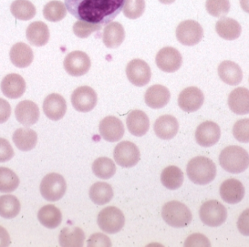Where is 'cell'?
Here are the masks:
<instances>
[{"label":"cell","instance_id":"50","mask_svg":"<svg viewBox=\"0 0 249 247\" xmlns=\"http://www.w3.org/2000/svg\"><path fill=\"white\" fill-rule=\"evenodd\" d=\"M241 7L246 13H249V0H240Z\"/></svg>","mask_w":249,"mask_h":247},{"label":"cell","instance_id":"43","mask_svg":"<svg viewBox=\"0 0 249 247\" xmlns=\"http://www.w3.org/2000/svg\"><path fill=\"white\" fill-rule=\"evenodd\" d=\"M232 134L241 143H249V119H241L234 124Z\"/></svg>","mask_w":249,"mask_h":247},{"label":"cell","instance_id":"49","mask_svg":"<svg viewBox=\"0 0 249 247\" xmlns=\"http://www.w3.org/2000/svg\"><path fill=\"white\" fill-rule=\"evenodd\" d=\"M10 237L8 232L4 228L0 226V247H7L10 246Z\"/></svg>","mask_w":249,"mask_h":247},{"label":"cell","instance_id":"4","mask_svg":"<svg viewBox=\"0 0 249 247\" xmlns=\"http://www.w3.org/2000/svg\"><path fill=\"white\" fill-rule=\"evenodd\" d=\"M162 217L168 226L176 229L187 227L193 220L190 209L185 204L177 201H169L163 206Z\"/></svg>","mask_w":249,"mask_h":247},{"label":"cell","instance_id":"26","mask_svg":"<svg viewBox=\"0 0 249 247\" xmlns=\"http://www.w3.org/2000/svg\"><path fill=\"white\" fill-rule=\"evenodd\" d=\"M125 38L123 25L118 22H111L104 29L103 42L109 49L119 48Z\"/></svg>","mask_w":249,"mask_h":247},{"label":"cell","instance_id":"41","mask_svg":"<svg viewBox=\"0 0 249 247\" xmlns=\"http://www.w3.org/2000/svg\"><path fill=\"white\" fill-rule=\"evenodd\" d=\"M206 10L211 16L216 17H224L231 10L229 0H207Z\"/></svg>","mask_w":249,"mask_h":247},{"label":"cell","instance_id":"42","mask_svg":"<svg viewBox=\"0 0 249 247\" xmlns=\"http://www.w3.org/2000/svg\"><path fill=\"white\" fill-rule=\"evenodd\" d=\"M102 26L83 20H77L73 26V32L77 37L85 39L89 37L93 32H98L102 29Z\"/></svg>","mask_w":249,"mask_h":247},{"label":"cell","instance_id":"18","mask_svg":"<svg viewBox=\"0 0 249 247\" xmlns=\"http://www.w3.org/2000/svg\"><path fill=\"white\" fill-rule=\"evenodd\" d=\"M221 198L230 204L241 202L245 196V188L242 182L236 179H229L224 181L221 185Z\"/></svg>","mask_w":249,"mask_h":247},{"label":"cell","instance_id":"25","mask_svg":"<svg viewBox=\"0 0 249 247\" xmlns=\"http://www.w3.org/2000/svg\"><path fill=\"white\" fill-rule=\"evenodd\" d=\"M10 58L12 64L18 68H26L33 62V51L26 44L18 42L10 49Z\"/></svg>","mask_w":249,"mask_h":247},{"label":"cell","instance_id":"22","mask_svg":"<svg viewBox=\"0 0 249 247\" xmlns=\"http://www.w3.org/2000/svg\"><path fill=\"white\" fill-rule=\"evenodd\" d=\"M178 125L177 118L171 115L160 116L154 124V131L159 138L162 140H171L178 133Z\"/></svg>","mask_w":249,"mask_h":247},{"label":"cell","instance_id":"45","mask_svg":"<svg viewBox=\"0 0 249 247\" xmlns=\"http://www.w3.org/2000/svg\"><path fill=\"white\" fill-rule=\"evenodd\" d=\"M87 244L89 247H112V242L109 238L102 233H95L91 235L88 240Z\"/></svg>","mask_w":249,"mask_h":247},{"label":"cell","instance_id":"51","mask_svg":"<svg viewBox=\"0 0 249 247\" xmlns=\"http://www.w3.org/2000/svg\"><path fill=\"white\" fill-rule=\"evenodd\" d=\"M175 1L176 0H159L160 2L165 4H172V3H174Z\"/></svg>","mask_w":249,"mask_h":247},{"label":"cell","instance_id":"27","mask_svg":"<svg viewBox=\"0 0 249 247\" xmlns=\"http://www.w3.org/2000/svg\"><path fill=\"white\" fill-rule=\"evenodd\" d=\"M218 74L221 80L229 85H238L242 82V70L238 64L232 61H225L221 63L218 67Z\"/></svg>","mask_w":249,"mask_h":247},{"label":"cell","instance_id":"12","mask_svg":"<svg viewBox=\"0 0 249 247\" xmlns=\"http://www.w3.org/2000/svg\"><path fill=\"white\" fill-rule=\"evenodd\" d=\"M126 75L131 84L136 87H143L150 82L152 73L149 66L143 60L134 59L126 67Z\"/></svg>","mask_w":249,"mask_h":247},{"label":"cell","instance_id":"28","mask_svg":"<svg viewBox=\"0 0 249 247\" xmlns=\"http://www.w3.org/2000/svg\"><path fill=\"white\" fill-rule=\"evenodd\" d=\"M26 38L31 45L36 47L45 46L50 39L48 26L42 21L30 23L26 29Z\"/></svg>","mask_w":249,"mask_h":247},{"label":"cell","instance_id":"29","mask_svg":"<svg viewBox=\"0 0 249 247\" xmlns=\"http://www.w3.org/2000/svg\"><path fill=\"white\" fill-rule=\"evenodd\" d=\"M13 140L19 150L29 151L36 146L37 134L29 128H19L13 133Z\"/></svg>","mask_w":249,"mask_h":247},{"label":"cell","instance_id":"15","mask_svg":"<svg viewBox=\"0 0 249 247\" xmlns=\"http://www.w3.org/2000/svg\"><path fill=\"white\" fill-rule=\"evenodd\" d=\"M221 137V130L217 124L211 121L203 122L196 131V140L202 147L209 148L218 143Z\"/></svg>","mask_w":249,"mask_h":247},{"label":"cell","instance_id":"13","mask_svg":"<svg viewBox=\"0 0 249 247\" xmlns=\"http://www.w3.org/2000/svg\"><path fill=\"white\" fill-rule=\"evenodd\" d=\"M157 66L162 71L174 73L182 65V56L175 48L166 47L158 52L155 58Z\"/></svg>","mask_w":249,"mask_h":247},{"label":"cell","instance_id":"14","mask_svg":"<svg viewBox=\"0 0 249 247\" xmlns=\"http://www.w3.org/2000/svg\"><path fill=\"white\" fill-rule=\"evenodd\" d=\"M203 92L196 87H189L183 90L178 99L180 109L187 113L197 112L204 103Z\"/></svg>","mask_w":249,"mask_h":247},{"label":"cell","instance_id":"31","mask_svg":"<svg viewBox=\"0 0 249 247\" xmlns=\"http://www.w3.org/2000/svg\"><path fill=\"white\" fill-rule=\"evenodd\" d=\"M38 220L47 229L58 228L62 221V214L59 209L52 204L44 206L38 212Z\"/></svg>","mask_w":249,"mask_h":247},{"label":"cell","instance_id":"33","mask_svg":"<svg viewBox=\"0 0 249 247\" xmlns=\"http://www.w3.org/2000/svg\"><path fill=\"white\" fill-rule=\"evenodd\" d=\"M89 196L90 199L95 204L97 205H105L113 198V189L107 182H96L90 188Z\"/></svg>","mask_w":249,"mask_h":247},{"label":"cell","instance_id":"37","mask_svg":"<svg viewBox=\"0 0 249 247\" xmlns=\"http://www.w3.org/2000/svg\"><path fill=\"white\" fill-rule=\"evenodd\" d=\"M92 169L97 178L107 180L115 175L116 166L112 159L107 157H100L94 161Z\"/></svg>","mask_w":249,"mask_h":247},{"label":"cell","instance_id":"7","mask_svg":"<svg viewBox=\"0 0 249 247\" xmlns=\"http://www.w3.org/2000/svg\"><path fill=\"white\" fill-rule=\"evenodd\" d=\"M124 222V213L115 207H106L98 215L97 223L99 228L109 234H115L121 231Z\"/></svg>","mask_w":249,"mask_h":247},{"label":"cell","instance_id":"17","mask_svg":"<svg viewBox=\"0 0 249 247\" xmlns=\"http://www.w3.org/2000/svg\"><path fill=\"white\" fill-rule=\"evenodd\" d=\"M43 112L45 116L53 121H58L64 117L67 112L65 99L61 95L52 93L47 96L43 102Z\"/></svg>","mask_w":249,"mask_h":247},{"label":"cell","instance_id":"3","mask_svg":"<svg viewBox=\"0 0 249 247\" xmlns=\"http://www.w3.org/2000/svg\"><path fill=\"white\" fill-rule=\"evenodd\" d=\"M219 164L230 173H241L248 169L249 154L245 149L240 146H228L221 151Z\"/></svg>","mask_w":249,"mask_h":247},{"label":"cell","instance_id":"34","mask_svg":"<svg viewBox=\"0 0 249 247\" xmlns=\"http://www.w3.org/2000/svg\"><path fill=\"white\" fill-rule=\"evenodd\" d=\"M160 181L163 186L174 191L178 189L182 185L184 182V174L177 166H169L162 171Z\"/></svg>","mask_w":249,"mask_h":247},{"label":"cell","instance_id":"46","mask_svg":"<svg viewBox=\"0 0 249 247\" xmlns=\"http://www.w3.org/2000/svg\"><path fill=\"white\" fill-rule=\"evenodd\" d=\"M14 156V150L8 140L0 138V163L8 162Z\"/></svg>","mask_w":249,"mask_h":247},{"label":"cell","instance_id":"1","mask_svg":"<svg viewBox=\"0 0 249 247\" xmlns=\"http://www.w3.org/2000/svg\"><path fill=\"white\" fill-rule=\"evenodd\" d=\"M66 7L75 18L105 26L124 9L125 0H64Z\"/></svg>","mask_w":249,"mask_h":247},{"label":"cell","instance_id":"23","mask_svg":"<svg viewBox=\"0 0 249 247\" xmlns=\"http://www.w3.org/2000/svg\"><path fill=\"white\" fill-rule=\"evenodd\" d=\"M228 106L235 115L249 114V90L238 87L231 92L228 98Z\"/></svg>","mask_w":249,"mask_h":247},{"label":"cell","instance_id":"9","mask_svg":"<svg viewBox=\"0 0 249 247\" xmlns=\"http://www.w3.org/2000/svg\"><path fill=\"white\" fill-rule=\"evenodd\" d=\"M91 66L90 58L86 52L76 50L70 52L64 61L65 71L72 77H82L89 72Z\"/></svg>","mask_w":249,"mask_h":247},{"label":"cell","instance_id":"6","mask_svg":"<svg viewBox=\"0 0 249 247\" xmlns=\"http://www.w3.org/2000/svg\"><path fill=\"white\" fill-rule=\"evenodd\" d=\"M201 221L209 227L222 226L228 217L226 207L216 200H210L202 204L200 209Z\"/></svg>","mask_w":249,"mask_h":247},{"label":"cell","instance_id":"32","mask_svg":"<svg viewBox=\"0 0 249 247\" xmlns=\"http://www.w3.org/2000/svg\"><path fill=\"white\" fill-rule=\"evenodd\" d=\"M84 231L80 228L66 227L59 235L60 246L63 247H82L84 245Z\"/></svg>","mask_w":249,"mask_h":247},{"label":"cell","instance_id":"20","mask_svg":"<svg viewBox=\"0 0 249 247\" xmlns=\"http://www.w3.org/2000/svg\"><path fill=\"white\" fill-rule=\"evenodd\" d=\"M15 115L19 123L26 127H30L39 120V107L33 101L23 100L16 106Z\"/></svg>","mask_w":249,"mask_h":247},{"label":"cell","instance_id":"19","mask_svg":"<svg viewBox=\"0 0 249 247\" xmlns=\"http://www.w3.org/2000/svg\"><path fill=\"white\" fill-rule=\"evenodd\" d=\"M26 87L24 79L17 74H7L1 82V92L5 97L10 99L21 97L26 91Z\"/></svg>","mask_w":249,"mask_h":247},{"label":"cell","instance_id":"48","mask_svg":"<svg viewBox=\"0 0 249 247\" xmlns=\"http://www.w3.org/2000/svg\"><path fill=\"white\" fill-rule=\"evenodd\" d=\"M11 115V106L10 103L3 99H0V124L8 120Z\"/></svg>","mask_w":249,"mask_h":247},{"label":"cell","instance_id":"44","mask_svg":"<svg viewBox=\"0 0 249 247\" xmlns=\"http://www.w3.org/2000/svg\"><path fill=\"white\" fill-rule=\"evenodd\" d=\"M186 247H211V242L206 236L200 233H194L190 235L184 242Z\"/></svg>","mask_w":249,"mask_h":247},{"label":"cell","instance_id":"38","mask_svg":"<svg viewBox=\"0 0 249 247\" xmlns=\"http://www.w3.org/2000/svg\"><path fill=\"white\" fill-rule=\"evenodd\" d=\"M43 16L48 21H61L67 16V7L62 1L57 0L49 1L44 7Z\"/></svg>","mask_w":249,"mask_h":247},{"label":"cell","instance_id":"2","mask_svg":"<svg viewBox=\"0 0 249 247\" xmlns=\"http://www.w3.org/2000/svg\"><path fill=\"white\" fill-rule=\"evenodd\" d=\"M187 174L189 179L195 184L207 185L216 178V165L209 158L197 156L189 162Z\"/></svg>","mask_w":249,"mask_h":247},{"label":"cell","instance_id":"30","mask_svg":"<svg viewBox=\"0 0 249 247\" xmlns=\"http://www.w3.org/2000/svg\"><path fill=\"white\" fill-rule=\"evenodd\" d=\"M216 33L226 40H235L241 34L242 28L235 19L223 17L216 24Z\"/></svg>","mask_w":249,"mask_h":247},{"label":"cell","instance_id":"11","mask_svg":"<svg viewBox=\"0 0 249 247\" xmlns=\"http://www.w3.org/2000/svg\"><path fill=\"white\" fill-rule=\"evenodd\" d=\"M97 94L89 86H82L73 92L71 101L76 111L87 113L93 110L97 104Z\"/></svg>","mask_w":249,"mask_h":247},{"label":"cell","instance_id":"10","mask_svg":"<svg viewBox=\"0 0 249 247\" xmlns=\"http://www.w3.org/2000/svg\"><path fill=\"white\" fill-rule=\"evenodd\" d=\"M114 159L122 167H133L140 160V151L136 145L132 142L123 141L115 147Z\"/></svg>","mask_w":249,"mask_h":247},{"label":"cell","instance_id":"36","mask_svg":"<svg viewBox=\"0 0 249 247\" xmlns=\"http://www.w3.org/2000/svg\"><path fill=\"white\" fill-rule=\"evenodd\" d=\"M20 211V203L17 197L13 195L0 197V216L3 218L13 219Z\"/></svg>","mask_w":249,"mask_h":247},{"label":"cell","instance_id":"35","mask_svg":"<svg viewBox=\"0 0 249 247\" xmlns=\"http://www.w3.org/2000/svg\"><path fill=\"white\" fill-rule=\"evenodd\" d=\"M12 15L18 20H29L36 15L35 6L29 0H16L10 6Z\"/></svg>","mask_w":249,"mask_h":247},{"label":"cell","instance_id":"47","mask_svg":"<svg viewBox=\"0 0 249 247\" xmlns=\"http://www.w3.org/2000/svg\"><path fill=\"white\" fill-rule=\"evenodd\" d=\"M238 231L241 234L249 236V209L243 212L237 223Z\"/></svg>","mask_w":249,"mask_h":247},{"label":"cell","instance_id":"5","mask_svg":"<svg viewBox=\"0 0 249 247\" xmlns=\"http://www.w3.org/2000/svg\"><path fill=\"white\" fill-rule=\"evenodd\" d=\"M67 191V182L59 174L51 173L45 176L40 184V193L48 201H57L63 198Z\"/></svg>","mask_w":249,"mask_h":247},{"label":"cell","instance_id":"39","mask_svg":"<svg viewBox=\"0 0 249 247\" xmlns=\"http://www.w3.org/2000/svg\"><path fill=\"white\" fill-rule=\"evenodd\" d=\"M20 183L18 175L10 169L0 167V192L11 193L16 191Z\"/></svg>","mask_w":249,"mask_h":247},{"label":"cell","instance_id":"8","mask_svg":"<svg viewBox=\"0 0 249 247\" xmlns=\"http://www.w3.org/2000/svg\"><path fill=\"white\" fill-rule=\"evenodd\" d=\"M176 36L177 40L183 45L194 46L203 39V29L196 20H184L177 26Z\"/></svg>","mask_w":249,"mask_h":247},{"label":"cell","instance_id":"16","mask_svg":"<svg viewBox=\"0 0 249 247\" xmlns=\"http://www.w3.org/2000/svg\"><path fill=\"white\" fill-rule=\"evenodd\" d=\"M99 132L105 140L111 143L119 141L124 134L122 121L115 116H109L102 119L99 124Z\"/></svg>","mask_w":249,"mask_h":247},{"label":"cell","instance_id":"40","mask_svg":"<svg viewBox=\"0 0 249 247\" xmlns=\"http://www.w3.org/2000/svg\"><path fill=\"white\" fill-rule=\"evenodd\" d=\"M144 0H125L124 9V14L126 17L132 20L139 18L145 11Z\"/></svg>","mask_w":249,"mask_h":247},{"label":"cell","instance_id":"24","mask_svg":"<svg viewBox=\"0 0 249 247\" xmlns=\"http://www.w3.org/2000/svg\"><path fill=\"white\" fill-rule=\"evenodd\" d=\"M128 131L136 137H142L149 129V119L147 115L141 110H133L129 113L126 119Z\"/></svg>","mask_w":249,"mask_h":247},{"label":"cell","instance_id":"21","mask_svg":"<svg viewBox=\"0 0 249 247\" xmlns=\"http://www.w3.org/2000/svg\"><path fill=\"white\" fill-rule=\"evenodd\" d=\"M171 99V93L165 86L155 84L148 88L145 93V103L151 109H159L165 107Z\"/></svg>","mask_w":249,"mask_h":247}]
</instances>
